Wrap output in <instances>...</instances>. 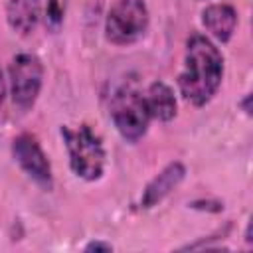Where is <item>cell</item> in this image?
Masks as SVG:
<instances>
[{"label": "cell", "instance_id": "cell-13", "mask_svg": "<svg viewBox=\"0 0 253 253\" xmlns=\"http://www.w3.org/2000/svg\"><path fill=\"white\" fill-rule=\"evenodd\" d=\"M4 97H6V81H4V73L0 69V107L4 103Z\"/></svg>", "mask_w": 253, "mask_h": 253}, {"label": "cell", "instance_id": "cell-1", "mask_svg": "<svg viewBox=\"0 0 253 253\" xmlns=\"http://www.w3.org/2000/svg\"><path fill=\"white\" fill-rule=\"evenodd\" d=\"M223 79V55L215 43L202 36L192 34L186 42L184 65L178 73V89L184 101L194 107L208 105L217 93Z\"/></svg>", "mask_w": 253, "mask_h": 253}, {"label": "cell", "instance_id": "cell-8", "mask_svg": "<svg viewBox=\"0 0 253 253\" xmlns=\"http://www.w3.org/2000/svg\"><path fill=\"white\" fill-rule=\"evenodd\" d=\"M202 24L211 38L221 43H227L237 28V12L231 4L225 2L208 4L202 10Z\"/></svg>", "mask_w": 253, "mask_h": 253}, {"label": "cell", "instance_id": "cell-4", "mask_svg": "<svg viewBox=\"0 0 253 253\" xmlns=\"http://www.w3.org/2000/svg\"><path fill=\"white\" fill-rule=\"evenodd\" d=\"M150 14L144 0H117L105 18V38L115 45H128L148 30Z\"/></svg>", "mask_w": 253, "mask_h": 253}, {"label": "cell", "instance_id": "cell-2", "mask_svg": "<svg viewBox=\"0 0 253 253\" xmlns=\"http://www.w3.org/2000/svg\"><path fill=\"white\" fill-rule=\"evenodd\" d=\"M61 138L67 148L69 168L73 174L85 182H95L103 176L107 166V152L101 136L89 126H61Z\"/></svg>", "mask_w": 253, "mask_h": 253}, {"label": "cell", "instance_id": "cell-3", "mask_svg": "<svg viewBox=\"0 0 253 253\" xmlns=\"http://www.w3.org/2000/svg\"><path fill=\"white\" fill-rule=\"evenodd\" d=\"M111 119L119 130V134L126 142H138L150 123V113L146 107L144 93L138 89L136 81L126 79L115 91L111 99Z\"/></svg>", "mask_w": 253, "mask_h": 253}, {"label": "cell", "instance_id": "cell-7", "mask_svg": "<svg viewBox=\"0 0 253 253\" xmlns=\"http://www.w3.org/2000/svg\"><path fill=\"white\" fill-rule=\"evenodd\" d=\"M186 176V166L182 162H170L168 166H164L144 188L142 196H140V208L150 210L154 206H158L172 190L178 188V184L184 180Z\"/></svg>", "mask_w": 253, "mask_h": 253}, {"label": "cell", "instance_id": "cell-12", "mask_svg": "<svg viewBox=\"0 0 253 253\" xmlns=\"http://www.w3.org/2000/svg\"><path fill=\"white\" fill-rule=\"evenodd\" d=\"M113 245L111 243H105V241H91L85 245V251H111Z\"/></svg>", "mask_w": 253, "mask_h": 253}, {"label": "cell", "instance_id": "cell-10", "mask_svg": "<svg viewBox=\"0 0 253 253\" xmlns=\"http://www.w3.org/2000/svg\"><path fill=\"white\" fill-rule=\"evenodd\" d=\"M6 20L16 34L20 36L34 34L40 22L34 0H6Z\"/></svg>", "mask_w": 253, "mask_h": 253}, {"label": "cell", "instance_id": "cell-11", "mask_svg": "<svg viewBox=\"0 0 253 253\" xmlns=\"http://www.w3.org/2000/svg\"><path fill=\"white\" fill-rule=\"evenodd\" d=\"M34 4L43 28L51 34H57L65 22L67 0H34Z\"/></svg>", "mask_w": 253, "mask_h": 253}, {"label": "cell", "instance_id": "cell-14", "mask_svg": "<svg viewBox=\"0 0 253 253\" xmlns=\"http://www.w3.org/2000/svg\"><path fill=\"white\" fill-rule=\"evenodd\" d=\"M249 99H251V95H245V99H243V109H245V115H249L251 117V107H249Z\"/></svg>", "mask_w": 253, "mask_h": 253}, {"label": "cell", "instance_id": "cell-9", "mask_svg": "<svg viewBox=\"0 0 253 253\" xmlns=\"http://www.w3.org/2000/svg\"><path fill=\"white\" fill-rule=\"evenodd\" d=\"M144 99H146L150 119H156L160 123H168L178 113V103H176L174 89L164 81L150 83L146 93H144Z\"/></svg>", "mask_w": 253, "mask_h": 253}, {"label": "cell", "instance_id": "cell-5", "mask_svg": "<svg viewBox=\"0 0 253 253\" xmlns=\"http://www.w3.org/2000/svg\"><path fill=\"white\" fill-rule=\"evenodd\" d=\"M10 93L18 109L28 111L36 105L43 85V63L34 53H18L12 57L10 67Z\"/></svg>", "mask_w": 253, "mask_h": 253}, {"label": "cell", "instance_id": "cell-6", "mask_svg": "<svg viewBox=\"0 0 253 253\" xmlns=\"http://www.w3.org/2000/svg\"><path fill=\"white\" fill-rule=\"evenodd\" d=\"M12 156L18 162V166L28 174L30 180H34L43 190H51L53 186L51 164L34 134L30 132L18 134L12 140Z\"/></svg>", "mask_w": 253, "mask_h": 253}]
</instances>
